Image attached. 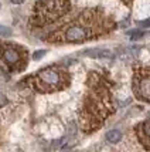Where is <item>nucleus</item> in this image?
I'll return each instance as SVG.
<instances>
[{
    "instance_id": "0eeeda50",
    "label": "nucleus",
    "mask_w": 150,
    "mask_h": 152,
    "mask_svg": "<svg viewBox=\"0 0 150 152\" xmlns=\"http://www.w3.org/2000/svg\"><path fill=\"white\" fill-rule=\"evenodd\" d=\"M137 138L140 141V144L150 151V121H144L142 124L136 126Z\"/></svg>"
},
{
    "instance_id": "ddd939ff",
    "label": "nucleus",
    "mask_w": 150,
    "mask_h": 152,
    "mask_svg": "<svg viewBox=\"0 0 150 152\" xmlns=\"http://www.w3.org/2000/svg\"><path fill=\"white\" fill-rule=\"evenodd\" d=\"M137 26H140V27H150V19L143 20V21H139V23H137Z\"/></svg>"
},
{
    "instance_id": "9b49d317",
    "label": "nucleus",
    "mask_w": 150,
    "mask_h": 152,
    "mask_svg": "<svg viewBox=\"0 0 150 152\" xmlns=\"http://www.w3.org/2000/svg\"><path fill=\"white\" fill-rule=\"evenodd\" d=\"M129 36L132 37V40H137V39H142L144 36V33L140 31V30H136V31H129Z\"/></svg>"
},
{
    "instance_id": "dca6fc26",
    "label": "nucleus",
    "mask_w": 150,
    "mask_h": 152,
    "mask_svg": "<svg viewBox=\"0 0 150 152\" xmlns=\"http://www.w3.org/2000/svg\"><path fill=\"white\" fill-rule=\"evenodd\" d=\"M122 1H125V3H126V4H129V3H132V1H133V0H122Z\"/></svg>"
},
{
    "instance_id": "f257e3e1",
    "label": "nucleus",
    "mask_w": 150,
    "mask_h": 152,
    "mask_svg": "<svg viewBox=\"0 0 150 152\" xmlns=\"http://www.w3.org/2000/svg\"><path fill=\"white\" fill-rule=\"evenodd\" d=\"M115 27L106 14L99 9H88L48 33V43H82L111 31Z\"/></svg>"
},
{
    "instance_id": "f03ea898",
    "label": "nucleus",
    "mask_w": 150,
    "mask_h": 152,
    "mask_svg": "<svg viewBox=\"0 0 150 152\" xmlns=\"http://www.w3.org/2000/svg\"><path fill=\"white\" fill-rule=\"evenodd\" d=\"M88 94L81 110V125L85 132H92L104 124L106 117L112 114L111 93L105 80L96 73H92L88 80Z\"/></svg>"
},
{
    "instance_id": "7ed1b4c3",
    "label": "nucleus",
    "mask_w": 150,
    "mask_h": 152,
    "mask_svg": "<svg viewBox=\"0 0 150 152\" xmlns=\"http://www.w3.org/2000/svg\"><path fill=\"white\" fill-rule=\"evenodd\" d=\"M27 86L38 93H54L64 90L70 84V74L59 66H50L24 80Z\"/></svg>"
},
{
    "instance_id": "9d476101",
    "label": "nucleus",
    "mask_w": 150,
    "mask_h": 152,
    "mask_svg": "<svg viewBox=\"0 0 150 152\" xmlns=\"http://www.w3.org/2000/svg\"><path fill=\"white\" fill-rule=\"evenodd\" d=\"M10 34H12V28L0 24V37H7V36H10Z\"/></svg>"
},
{
    "instance_id": "39448f33",
    "label": "nucleus",
    "mask_w": 150,
    "mask_h": 152,
    "mask_svg": "<svg viewBox=\"0 0 150 152\" xmlns=\"http://www.w3.org/2000/svg\"><path fill=\"white\" fill-rule=\"evenodd\" d=\"M0 58L13 71H21L27 66V51L24 47L12 43L0 44Z\"/></svg>"
},
{
    "instance_id": "423d86ee",
    "label": "nucleus",
    "mask_w": 150,
    "mask_h": 152,
    "mask_svg": "<svg viewBox=\"0 0 150 152\" xmlns=\"http://www.w3.org/2000/svg\"><path fill=\"white\" fill-rule=\"evenodd\" d=\"M133 93L136 98L150 102V68H139L133 75Z\"/></svg>"
},
{
    "instance_id": "20e7f679",
    "label": "nucleus",
    "mask_w": 150,
    "mask_h": 152,
    "mask_svg": "<svg viewBox=\"0 0 150 152\" xmlns=\"http://www.w3.org/2000/svg\"><path fill=\"white\" fill-rule=\"evenodd\" d=\"M70 0H38L34 6L31 24L36 27L50 24L70 10Z\"/></svg>"
},
{
    "instance_id": "2eb2a0df",
    "label": "nucleus",
    "mask_w": 150,
    "mask_h": 152,
    "mask_svg": "<svg viewBox=\"0 0 150 152\" xmlns=\"http://www.w3.org/2000/svg\"><path fill=\"white\" fill-rule=\"evenodd\" d=\"M23 1H24V0H12V3H13V4H21Z\"/></svg>"
},
{
    "instance_id": "f8f14e48",
    "label": "nucleus",
    "mask_w": 150,
    "mask_h": 152,
    "mask_svg": "<svg viewBox=\"0 0 150 152\" xmlns=\"http://www.w3.org/2000/svg\"><path fill=\"white\" fill-rule=\"evenodd\" d=\"M46 53H47L46 50H37V51L33 54V60H36V61H37V60H40L41 57H44V56H46Z\"/></svg>"
},
{
    "instance_id": "1a4fd4ad",
    "label": "nucleus",
    "mask_w": 150,
    "mask_h": 152,
    "mask_svg": "<svg viewBox=\"0 0 150 152\" xmlns=\"http://www.w3.org/2000/svg\"><path fill=\"white\" fill-rule=\"evenodd\" d=\"M105 138H106V141H108L109 144H117V142L122 139V132L117 131V129H112V131H108V132H106Z\"/></svg>"
},
{
    "instance_id": "4468645a",
    "label": "nucleus",
    "mask_w": 150,
    "mask_h": 152,
    "mask_svg": "<svg viewBox=\"0 0 150 152\" xmlns=\"http://www.w3.org/2000/svg\"><path fill=\"white\" fill-rule=\"evenodd\" d=\"M7 104V98L4 97V95H1L0 94V107H4Z\"/></svg>"
},
{
    "instance_id": "6e6552de",
    "label": "nucleus",
    "mask_w": 150,
    "mask_h": 152,
    "mask_svg": "<svg viewBox=\"0 0 150 152\" xmlns=\"http://www.w3.org/2000/svg\"><path fill=\"white\" fill-rule=\"evenodd\" d=\"M84 54L91 57V58H98V60L113 58V54H112L111 50H104V48H91V50H86Z\"/></svg>"
}]
</instances>
